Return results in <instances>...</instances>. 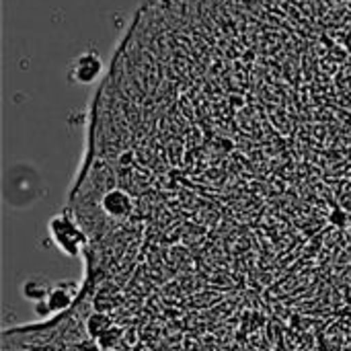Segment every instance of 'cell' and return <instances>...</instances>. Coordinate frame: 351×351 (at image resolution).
I'll return each instance as SVG.
<instances>
[{"label": "cell", "mask_w": 351, "mask_h": 351, "mask_svg": "<svg viewBox=\"0 0 351 351\" xmlns=\"http://www.w3.org/2000/svg\"><path fill=\"white\" fill-rule=\"evenodd\" d=\"M101 74V58L95 51H84L80 53L70 70L72 80L82 82V84H90L97 80V76Z\"/></svg>", "instance_id": "cell-2"}, {"label": "cell", "mask_w": 351, "mask_h": 351, "mask_svg": "<svg viewBox=\"0 0 351 351\" xmlns=\"http://www.w3.org/2000/svg\"><path fill=\"white\" fill-rule=\"evenodd\" d=\"M47 230H49L53 243L66 255L76 257V255L84 253V249H86V234H84L82 226L78 224V220L68 210H64L62 214L51 218Z\"/></svg>", "instance_id": "cell-1"}]
</instances>
